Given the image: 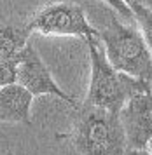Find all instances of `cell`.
Masks as SVG:
<instances>
[{
    "mask_svg": "<svg viewBox=\"0 0 152 155\" xmlns=\"http://www.w3.org/2000/svg\"><path fill=\"white\" fill-rule=\"evenodd\" d=\"M96 30L98 42L112 68L131 78L152 82V52L138 28L109 12L105 23Z\"/></svg>",
    "mask_w": 152,
    "mask_h": 155,
    "instance_id": "obj_1",
    "label": "cell"
},
{
    "mask_svg": "<svg viewBox=\"0 0 152 155\" xmlns=\"http://www.w3.org/2000/svg\"><path fill=\"white\" fill-rule=\"evenodd\" d=\"M88 47H89L91 78L84 101L86 106L119 113L133 92L150 87V82L131 78L112 68V64L105 58L103 47L98 42V38L88 40Z\"/></svg>",
    "mask_w": 152,
    "mask_h": 155,
    "instance_id": "obj_2",
    "label": "cell"
},
{
    "mask_svg": "<svg viewBox=\"0 0 152 155\" xmlns=\"http://www.w3.org/2000/svg\"><path fill=\"white\" fill-rule=\"evenodd\" d=\"M79 117L74 131V147L77 155H124L128 150L126 136L119 122V113H110L79 106Z\"/></svg>",
    "mask_w": 152,
    "mask_h": 155,
    "instance_id": "obj_3",
    "label": "cell"
},
{
    "mask_svg": "<svg viewBox=\"0 0 152 155\" xmlns=\"http://www.w3.org/2000/svg\"><path fill=\"white\" fill-rule=\"evenodd\" d=\"M25 26L30 33L79 37L86 42L98 38V30L89 23L84 7L70 0H56L44 5L25 23Z\"/></svg>",
    "mask_w": 152,
    "mask_h": 155,
    "instance_id": "obj_4",
    "label": "cell"
},
{
    "mask_svg": "<svg viewBox=\"0 0 152 155\" xmlns=\"http://www.w3.org/2000/svg\"><path fill=\"white\" fill-rule=\"evenodd\" d=\"M16 66H18L16 84L26 89L33 98L35 96H56L61 101L68 103L72 108H79L77 99L72 94L65 92L56 84L49 68L46 66V63L42 61V58L39 56V52L30 42L26 44V47L23 49L19 58L16 59Z\"/></svg>",
    "mask_w": 152,
    "mask_h": 155,
    "instance_id": "obj_5",
    "label": "cell"
},
{
    "mask_svg": "<svg viewBox=\"0 0 152 155\" xmlns=\"http://www.w3.org/2000/svg\"><path fill=\"white\" fill-rule=\"evenodd\" d=\"M128 148H147L152 141V89L133 92L119 112Z\"/></svg>",
    "mask_w": 152,
    "mask_h": 155,
    "instance_id": "obj_6",
    "label": "cell"
},
{
    "mask_svg": "<svg viewBox=\"0 0 152 155\" xmlns=\"http://www.w3.org/2000/svg\"><path fill=\"white\" fill-rule=\"evenodd\" d=\"M32 101L33 96L19 84L0 87V122L30 126Z\"/></svg>",
    "mask_w": 152,
    "mask_h": 155,
    "instance_id": "obj_7",
    "label": "cell"
},
{
    "mask_svg": "<svg viewBox=\"0 0 152 155\" xmlns=\"http://www.w3.org/2000/svg\"><path fill=\"white\" fill-rule=\"evenodd\" d=\"M30 31L26 26L0 25V59H18L23 49L30 42Z\"/></svg>",
    "mask_w": 152,
    "mask_h": 155,
    "instance_id": "obj_8",
    "label": "cell"
},
{
    "mask_svg": "<svg viewBox=\"0 0 152 155\" xmlns=\"http://www.w3.org/2000/svg\"><path fill=\"white\" fill-rule=\"evenodd\" d=\"M130 11H131L135 23L140 26V31H142V35H143L147 45L152 52V12L140 11V9H130Z\"/></svg>",
    "mask_w": 152,
    "mask_h": 155,
    "instance_id": "obj_9",
    "label": "cell"
},
{
    "mask_svg": "<svg viewBox=\"0 0 152 155\" xmlns=\"http://www.w3.org/2000/svg\"><path fill=\"white\" fill-rule=\"evenodd\" d=\"M18 66L14 59H0V87L16 84Z\"/></svg>",
    "mask_w": 152,
    "mask_h": 155,
    "instance_id": "obj_10",
    "label": "cell"
},
{
    "mask_svg": "<svg viewBox=\"0 0 152 155\" xmlns=\"http://www.w3.org/2000/svg\"><path fill=\"white\" fill-rule=\"evenodd\" d=\"M102 2H103L105 5H109V7H110L116 14L121 16L123 19H126L130 25H135L131 11H130V7H128V4H126L124 0H102Z\"/></svg>",
    "mask_w": 152,
    "mask_h": 155,
    "instance_id": "obj_11",
    "label": "cell"
},
{
    "mask_svg": "<svg viewBox=\"0 0 152 155\" xmlns=\"http://www.w3.org/2000/svg\"><path fill=\"white\" fill-rule=\"evenodd\" d=\"M130 9H140V11H147L152 12V0H124Z\"/></svg>",
    "mask_w": 152,
    "mask_h": 155,
    "instance_id": "obj_12",
    "label": "cell"
},
{
    "mask_svg": "<svg viewBox=\"0 0 152 155\" xmlns=\"http://www.w3.org/2000/svg\"><path fill=\"white\" fill-rule=\"evenodd\" d=\"M0 155H14L11 150V145H9V140L2 131H0Z\"/></svg>",
    "mask_w": 152,
    "mask_h": 155,
    "instance_id": "obj_13",
    "label": "cell"
},
{
    "mask_svg": "<svg viewBox=\"0 0 152 155\" xmlns=\"http://www.w3.org/2000/svg\"><path fill=\"white\" fill-rule=\"evenodd\" d=\"M124 155H150L147 148H128Z\"/></svg>",
    "mask_w": 152,
    "mask_h": 155,
    "instance_id": "obj_14",
    "label": "cell"
},
{
    "mask_svg": "<svg viewBox=\"0 0 152 155\" xmlns=\"http://www.w3.org/2000/svg\"><path fill=\"white\" fill-rule=\"evenodd\" d=\"M147 150H149V152H150V155H152V141L147 145Z\"/></svg>",
    "mask_w": 152,
    "mask_h": 155,
    "instance_id": "obj_15",
    "label": "cell"
}]
</instances>
